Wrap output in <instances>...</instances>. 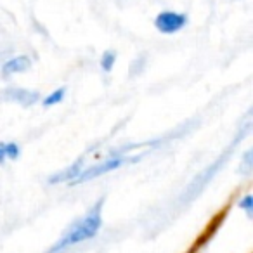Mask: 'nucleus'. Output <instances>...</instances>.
I'll use <instances>...</instances> for the list:
<instances>
[{
	"label": "nucleus",
	"mask_w": 253,
	"mask_h": 253,
	"mask_svg": "<svg viewBox=\"0 0 253 253\" xmlns=\"http://www.w3.org/2000/svg\"><path fill=\"white\" fill-rule=\"evenodd\" d=\"M84 158H80L78 162H75L73 165H70L68 169L61 170V172H56L54 175L49 177V184H71L75 179H77V175L82 172V169H84Z\"/></svg>",
	"instance_id": "423d86ee"
},
{
	"label": "nucleus",
	"mask_w": 253,
	"mask_h": 253,
	"mask_svg": "<svg viewBox=\"0 0 253 253\" xmlns=\"http://www.w3.org/2000/svg\"><path fill=\"white\" fill-rule=\"evenodd\" d=\"M30 68H32V59L28 56H14L2 64V75L11 77V75L16 73H25Z\"/></svg>",
	"instance_id": "0eeeda50"
},
{
	"label": "nucleus",
	"mask_w": 253,
	"mask_h": 253,
	"mask_svg": "<svg viewBox=\"0 0 253 253\" xmlns=\"http://www.w3.org/2000/svg\"><path fill=\"white\" fill-rule=\"evenodd\" d=\"M0 99L5 102H14V104H21V106H33L35 102H39L40 94L23 87H7L0 94Z\"/></svg>",
	"instance_id": "39448f33"
},
{
	"label": "nucleus",
	"mask_w": 253,
	"mask_h": 253,
	"mask_svg": "<svg viewBox=\"0 0 253 253\" xmlns=\"http://www.w3.org/2000/svg\"><path fill=\"white\" fill-rule=\"evenodd\" d=\"M238 205H239V208H241V210H245V213L248 215L250 218L253 217V196H252V194H246L245 198H241Z\"/></svg>",
	"instance_id": "9b49d317"
},
{
	"label": "nucleus",
	"mask_w": 253,
	"mask_h": 253,
	"mask_svg": "<svg viewBox=\"0 0 253 253\" xmlns=\"http://www.w3.org/2000/svg\"><path fill=\"white\" fill-rule=\"evenodd\" d=\"M250 126H252V125H250V123H246V126H245V128H241V132H239V134L236 135L234 141H232L231 144H229V148L225 149V151L222 153V155L218 156V158L215 160V162L211 163L210 167H207V169H205L203 172L200 173V175L194 177V180L189 184V187H187V189H186V193L182 194V201H191L194 196H196V194H200L201 191H203L205 187L208 186V182H210V180L213 179L215 175H217L218 170H220L222 167H224V163H227L229 156L232 155V149L236 148V144H238V142L241 141V139L245 137L246 134H248Z\"/></svg>",
	"instance_id": "7ed1b4c3"
},
{
	"label": "nucleus",
	"mask_w": 253,
	"mask_h": 253,
	"mask_svg": "<svg viewBox=\"0 0 253 253\" xmlns=\"http://www.w3.org/2000/svg\"><path fill=\"white\" fill-rule=\"evenodd\" d=\"M5 162H7V158H5V153H4V146H2V142H0V165H4Z\"/></svg>",
	"instance_id": "ddd939ff"
},
{
	"label": "nucleus",
	"mask_w": 253,
	"mask_h": 253,
	"mask_svg": "<svg viewBox=\"0 0 253 253\" xmlns=\"http://www.w3.org/2000/svg\"><path fill=\"white\" fill-rule=\"evenodd\" d=\"M64 95H66V88L64 87L56 88V90H52L45 99H43L42 104L43 106H56V104H59V102H63Z\"/></svg>",
	"instance_id": "1a4fd4ad"
},
{
	"label": "nucleus",
	"mask_w": 253,
	"mask_h": 253,
	"mask_svg": "<svg viewBox=\"0 0 253 253\" xmlns=\"http://www.w3.org/2000/svg\"><path fill=\"white\" fill-rule=\"evenodd\" d=\"M102 207H104V200L101 198V200L92 205L90 210L84 217L75 220L66 229V232L50 246L49 253H61L64 250L71 248V246L80 245V243L94 238L102 227Z\"/></svg>",
	"instance_id": "f257e3e1"
},
{
	"label": "nucleus",
	"mask_w": 253,
	"mask_h": 253,
	"mask_svg": "<svg viewBox=\"0 0 253 253\" xmlns=\"http://www.w3.org/2000/svg\"><path fill=\"white\" fill-rule=\"evenodd\" d=\"M2 146H4V153H5V158L7 160L14 162V160L19 158V155H21V148H19L18 142H2Z\"/></svg>",
	"instance_id": "9d476101"
},
{
	"label": "nucleus",
	"mask_w": 253,
	"mask_h": 253,
	"mask_svg": "<svg viewBox=\"0 0 253 253\" xmlns=\"http://www.w3.org/2000/svg\"><path fill=\"white\" fill-rule=\"evenodd\" d=\"M252 167H253V149H248L243 156V163H241V172L243 173H250L252 172Z\"/></svg>",
	"instance_id": "f8f14e48"
},
{
	"label": "nucleus",
	"mask_w": 253,
	"mask_h": 253,
	"mask_svg": "<svg viewBox=\"0 0 253 253\" xmlns=\"http://www.w3.org/2000/svg\"><path fill=\"white\" fill-rule=\"evenodd\" d=\"M187 14L179 11H162L155 18V28L163 35H175L187 26Z\"/></svg>",
	"instance_id": "20e7f679"
},
{
	"label": "nucleus",
	"mask_w": 253,
	"mask_h": 253,
	"mask_svg": "<svg viewBox=\"0 0 253 253\" xmlns=\"http://www.w3.org/2000/svg\"><path fill=\"white\" fill-rule=\"evenodd\" d=\"M101 68L102 71H106V73H109V71L115 68V63H116V52L115 50H104L101 56Z\"/></svg>",
	"instance_id": "6e6552de"
},
{
	"label": "nucleus",
	"mask_w": 253,
	"mask_h": 253,
	"mask_svg": "<svg viewBox=\"0 0 253 253\" xmlns=\"http://www.w3.org/2000/svg\"><path fill=\"white\" fill-rule=\"evenodd\" d=\"M139 148V144H132V146H123L120 149H113L106 158H102L101 162L94 163L90 167H84L82 172L77 175V179L71 182V186H78V184L88 182L92 179H97V177L104 175L108 172H113V170L120 169V167L126 165V163H134L137 162L141 156H126V153L132 151V149Z\"/></svg>",
	"instance_id": "f03ea898"
}]
</instances>
